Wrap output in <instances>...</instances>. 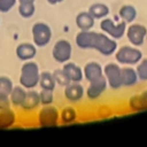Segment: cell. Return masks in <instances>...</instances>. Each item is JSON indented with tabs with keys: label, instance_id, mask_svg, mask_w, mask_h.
<instances>
[{
	"label": "cell",
	"instance_id": "6da1fadb",
	"mask_svg": "<svg viewBox=\"0 0 147 147\" xmlns=\"http://www.w3.org/2000/svg\"><path fill=\"white\" fill-rule=\"evenodd\" d=\"M75 42L80 49H95L105 56L115 54L117 42L105 32H95L92 30H80L75 38Z\"/></svg>",
	"mask_w": 147,
	"mask_h": 147
},
{
	"label": "cell",
	"instance_id": "7a4b0ae2",
	"mask_svg": "<svg viewBox=\"0 0 147 147\" xmlns=\"http://www.w3.org/2000/svg\"><path fill=\"white\" fill-rule=\"evenodd\" d=\"M39 77H40V70L38 63L32 60L24 61L20 72V79H18L20 85H22L26 90L34 88L39 83Z\"/></svg>",
	"mask_w": 147,
	"mask_h": 147
},
{
	"label": "cell",
	"instance_id": "3957f363",
	"mask_svg": "<svg viewBox=\"0 0 147 147\" xmlns=\"http://www.w3.org/2000/svg\"><path fill=\"white\" fill-rule=\"evenodd\" d=\"M37 123L40 127H53L60 124V110L53 106H42L37 113Z\"/></svg>",
	"mask_w": 147,
	"mask_h": 147
},
{
	"label": "cell",
	"instance_id": "277c9868",
	"mask_svg": "<svg viewBox=\"0 0 147 147\" xmlns=\"http://www.w3.org/2000/svg\"><path fill=\"white\" fill-rule=\"evenodd\" d=\"M115 59L119 64L133 65L140 62V60L142 59V52L136 46H122L116 49Z\"/></svg>",
	"mask_w": 147,
	"mask_h": 147
},
{
	"label": "cell",
	"instance_id": "5b68a950",
	"mask_svg": "<svg viewBox=\"0 0 147 147\" xmlns=\"http://www.w3.org/2000/svg\"><path fill=\"white\" fill-rule=\"evenodd\" d=\"M31 34H32V41L37 47H45L51 42L52 29L48 24L44 22H37L32 25Z\"/></svg>",
	"mask_w": 147,
	"mask_h": 147
},
{
	"label": "cell",
	"instance_id": "8992f818",
	"mask_svg": "<svg viewBox=\"0 0 147 147\" xmlns=\"http://www.w3.org/2000/svg\"><path fill=\"white\" fill-rule=\"evenodd\" d=\"M126 23L124 21H118L115 22L114 20L109 18V17H105L101 20L100 22V29L102 32H105L106 34H108L109 37H111L113 39L117 40L121 39L126 31Z\"/></svg>",
	"mask_w": 147,
	"mask_h": 147
},
{
	"label": "cell",
	"instance_id": "52a82bcc",
	"mask_svg": "<svg viewBox=\"0 0 147 147\" xmlns=\"http://www.w3.org/2000/svg\"><path fill=\"white\" fill-rule=\"evenodd\" d=\"M72 55V46L69 40L67 39H59L53 48H52V56L54 61L57 63H65L71 59Z\"/></svg>",
	"mask_w": 147,
	"mask_h": 147
},
{
	"label": "cell",
	"instance_id": "ba28073f",
	"mask_svg": "<svg viewBox=\"0 0 147 147\" xmlns=\"http://www.w3.org/2000/svg\"><path fill=\"white\" fill-rule=\"evenodd\" d=\"M103 76L110 88L117 90L122 87V67L117 63H107L103 67Z\"/></svg>",
	"mask_w": 147,
	"mask_h": 147
},
{
	"label": "cell",
	"instance_id": "9c48e42d",
	"mask_svg": "<svg viewBox=\"0 0 147 147\" xmlns=\"http://www.w3.org/2000/svg\"><path fill=\"white\" fill-rule=\"evenodd\" d=\"M125 34L132 46L139 47L145 42V39L147 37V29H146V26H144L141 24L133 23L126 28Z\"/></svg>",
	"mask_w": 147,
	"mask_h": 147
},
{
	"label": "cell",
	"instance_id": "30bf717a",
	"mask_svg": "<svg viewBox=\"0 0 147 147\" xmlns=\"http://www.w3.org/2000/svg\"><path fill=\"white\" fill-rule=\"evenodd\" d=\"M107 87H108V83H107L105 76H102L99 79L90 82V85L85 90V95L90 100H96V99H99L105 93Z\"/></svg>",
	"mask_w": 147,
	"mask_h": 147
},
{
	"label": "cell",
	"instance_id": "8fae6325",
	"mask_svg": "<svg viewBox=\"0 0 147 147\" xmlns=\"http://www.w3.org/2000/svg\"><path fill=\"white\" fill-rule=\"evenodd\" d=\"M85 95V88L80 83L71 82L67 86H64V98L71 102L77 103L79 102Z\"/></svg>",
	"mask_w": 147,
	"mask_h": 147
},
{
	"label": "cell",
	"instance_id": "7c38bea8",
	"mask_svg": "<svg viewBox=\"0 0 147 147\" xmlns=\"http://www.w3.org/2000/svg\"><path fill=\"white\" fill-rule=\"evenodd\" d=\"M15 54L21 61H30L37 54V46L33 42H21L15 48Z\"/></svg>",
	"mask_w": 147,
	"mask_h": 147
},
{
	"label": "cell",
	"instance_id": "4fadbf2b",
	"mask_svg": "<svg viewBox=\"0 0 147 147\" xmlns=\"http://www.w3.org/2000/svg\"><path fill=\"white\" fill-rule=\"evenodd\" d=\"M83 74H84V78L90 83V82L99 79L103 76V67H101V64L99 62L91 61L84 65Z\"/></svg>",
	"mask_w": 147,
	"mask_h": 147
},
{
	"label": "cell",
	"instance_id": "5bb4252c",
	"mask_svg": "<svg viewBox=\"0 0 147 147\" xmlns=\"http://www.w3.org/2000/svg\"><path fill=\"white\" fill-rule=\"evenodd\" d=\"M62 70L64 71V74L67 75V77L69 78L70 82H76V83H80L83 77H84V74H83V69L74 63V62H65L63 63V67H62Z\"/></svg>",
	"mask_w": 147,
	"mask_h": 147
},
{
	"label": "cell",
	"instance_id": "9a60e30c",
	"mask_svg": "<svg viewBox=\"0 0 147 147\" xmlns=\"http://www.w3.org/2000/svg\"><path fill=\"white\" fill-rule=\"evenodd\" d=\"M40 106V99H39V92H37L34 88L28 90L26 96L24 100V103L22 105L21 109L25 113H30L36 110Z\"/></svg>",
	"mask_w": 147,
	"mask_h": 147
},
{
	"label": "cell",
	"instance_id": "2e32d148",
	"mask_svg": "<svg viewBox=\"0 0 147 147\" xmlns=\"http://www.w3.org/2000/svg\"><path fill=\"white\" fill-rule=\"evenodd\" d=\"M17 123V114L11 108L0 110V130L11 129Z\"/></svg>",
	"mask_w": 147,
	"mask_h": 147
},
{
	"label": "cell",
	"instance_id": "e0dca14e",
	"mask_svg": "<svg viewBox=\"0 0 147 147\" xmlns=\"http://www.w3.org/2000/svg\"><path fill=\"white\" fill-rule=\"evenodd\" d=\"M75 23L79 30H91L95 24V18L87 10L80 11L77 14L75 18Z\"/></svg>",
	"mask_w": 147,
	"mask_h": 147
},
{
	"label": "cell",
	"instance_id": "ac0fdd59",
	"mask_svg": "<svg viewBox=\"0 0 147 147\" xmlns=\"http://www.w3.org/2000/svg\"><path fill=\"white\" fill-rule=\"evenodd\" d=\"M26 92L28 90L25 87H23L22 85H17L14 86L10 94H9V99H10V103L13 107L15 108H21L22 105L24 103L25 96H26Z\"/></svg>",
	"mask_w": 147,
	"mask_h": 147
},
{
	"label": "cell",
	"instance_id": "d6986e66",
	"mask_svg": "<svg viewBox=\"0 0 147 147\" xmlns=\"http://www.w3.org/2000/svg\"><path fill=\"white\" fill-rule=\"evenodd\" d=\"M129 108L133 111L147 110V91L131 96L129 100Z\"/></svg>",
	"mask_w": 147,
	"mask_h": 147
},
{
	"label": "cell",
	"instance_id": "ffe728a7",
	"mask_svg": "<svg viewBox=\"0 0 147 147\" xmlns=\"http://www.w3.org/2000/svg\"><path fill=\"white\" fill-rule=\"evenodd\" d=\"M138 74L137 70L131 67H123L122 68V86L124 87H132L138 83Z\"/></svg>",
	"mask_w": 147,
	"mask_h": 147
},
{
	"label": "cell",
	"instance_id": "44dd1931",
	"mask_svg": "<svg viewBox=\"0 0 147 147\" xmlns=\"http://www.w3.org/2000/svg\"><path fill=\"white\" fill-rule=\"evenodd\" d=\"M78 118V111L72 106H67L60 110V123L64 125L72 124Z\"/></svg>",
	"mask_w": 147,
	"mask_h": 147
},
{
	"label": "cell",
	"instance_id": "7402d4cb",
	"mask_svg": "<svg viewBox=\"0 0 147 147\" xmlns=\"http://www.w3.org/2000/svg\"><path fill=\"white\" fill-rule=\"evenodd\" d=\"M87 11L95 18V20H102L105 17H107L109 15V7L106 5V3H102V2H95V3H92Z\"/></svg>",
	"mask_w": 147,
	"mask_h": 147
},
{
	"label": "cell",
	"instance_id": "603a6c76",
	"mask_svg": "<svg viewBox=\"0 0 147 147\" xmlns=\"http://www.w3.org/2000/svg\"><path fill=\"white\" fill-rule=\"evenodd\" d=\"M118 16L126 24L132 23L137 17V9L131 5H123L118 10Z\"/></svg>",
	"mask_w": 147,
	"mask_h": 147
},
{
	"label": "cell",
	"instance_id": "cb8c5ba5",
	"mask_svg": "<svg viewBox=\"0 0 147 147\" xmlns=\"http://www.w3.org/2000/svg\"><path fill=\"white\" fill-rule=\"evenodd\" d=\"M38 85L42 90H52V91H54L55 90V86H56V83H55V79L53 77V74L49 72V71H42V72H40Z\"/></svg>",
	"mask_w": 147,
	"mask_h": 147
},
{
	"label": "cell",
	"instance_id": "d4e9b609",
	"mask_svg": "<svg viewBox=\"0 0 147 147\" xmlns=\"http://www.w3.org/2000/svg\"><path fill=\"white\" fill-rule=\"evenodd\" d=\"M36 13L34 1H18V14L23 18H30Z\"/></svg>",
	"mask_w": 147,
	"mask_h": 147
},
{
	"label": "cell",
	"instance_id": "484cf974",
	"mask_svg": "<svg viewBox=\"0 0 147 147\" xmlns=\"http://www.w3.org/2000/svg\"><path fill=\"white\" fill-rule=\"evenodd\" d=\"M52 74H53V77H54V79H55L56 85H59V86L64 87V86H67L69 83H71V82L69 80V78L67 77V75L64 74V71L62 70V68L54 70Z\"/></svg>",
	"mask_w": 147,
	"mask_h": 147
},
{
	"label": "cell",
	"instance_id": "4316f807",
	"mask_svg": "<svg viewBox=\"0 0 147 147\" xmlns=\"http://www.w3.org/2000/svg\"><path fill=\"white\" fill-rule=\"evenodd\" d=\"M39 99L41 106H48L53 105L54 102V91L52 90H42L39 92Z\"/></svg>",
	"mask_w": 147,
	"mask_h": 147
},
{
	"label": "cell",
	"instance_id": "83f0119b",
	"mask_svg": "<svg viewBox=\"0 0 147 147\" xmlns=\"http://www.w3.org/2000/svg\"><path fill=\"white\" fill-rule=\"evenodd\" d=\"M13 87H14V83L9 77L3 75L0 76V93H5L9 95Z\"/></svg>",
	"mask_w": 147,
	"mask_h": 147
},
{
	"label": "cell",
	"instance_id": "f1b7e54d",
	"mask_svg": "<svg viewBox=\"0 0 147 147\" xmlns=\"http://www.w3.org/2000/svg\"><path fill=\"white\" fill-rule=\"evenodd\" d=\"M136 70L140 80H147V59H141Z\"/></svg>",
	"mask_w": 147,
	"mask_h": 147
},
{
	"label": "cell",
	"instance_id": "f546056e",
	"mask_svg": "<svg viewBox=\"0 0 147 147\" xmlns=\"http://www.w3.org/2000/svg\"><path fill=\"white\" fill-rule=\"evenodd\" d=\"M16 2L17 0H0V13H8L15 7Z\"/></svg>",
	"mask_w": 147,
	"mask_h": 147
},
{
	"label": "cell",
	"instance_id": "4dcf8cb0",
	"mask_svg": "<svg viewBox=\"0 0 147 147\" xmlns=\"http://www.w3.org/2000/svg\"><path fill=\"white\" fill-rule=\"evenodd\" d=\"M7 108H11L9 95L5 93H0V110L7 109Z\"/></svg>",
	"mask_w": 147,
	"mask_h": 147
},
{
	"label": "cell",
	"instance_id": "1f68e13d",
	"mask_svg": "<svg viewBox=\"0 0 147 147\" xmlns=\"http://www.w3.org/2000/svg\"><path fill=\"white\" fill-rule=\"evenodd\" d=\"M49 5H57V3H60V2H62L63 0H46Z\"/></svg>",
	"mask_w": 147,
	"mask_h": 147
},
{
	"label": "cell",
	"instance_id": "d6a6232c",
	"mask_svg": "<svg viewBox=\"0 0 147 147\" xmlns=\"http://www.w3.org/2000/svg\"><path fill=\"white\" fill-rule=\"evenodd\" d=\"M18 1H34V0H18Z\"/></svg>",
	"mask_w": 147,
	"mask_h": 147
},
{
	"label": "cell",
	"instance_id": "836d02e7",
	"mask_svg": "<svg viewBox=\"0 0 147 147\" xmlns=\"http://www.w3.org/2000/svg\"><path fill=\"white\" fill-rule=\"evenodd\" d=\"M0 24H1V22H0Z\"/></svg>",
	"mask_w": 147,
	"mask_h": 147
}]
</instances>
